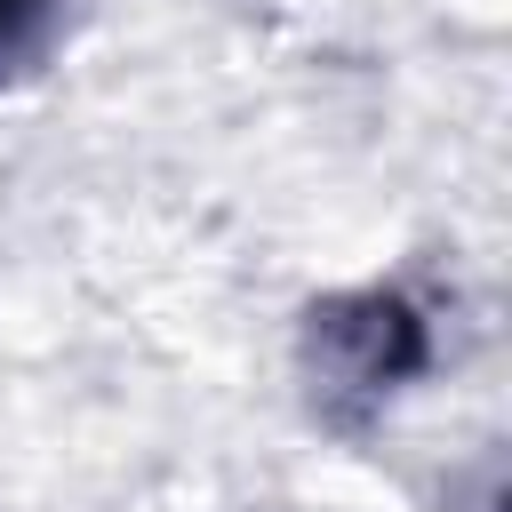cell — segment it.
Wrapping results in <instances>:
<instances>
[{
    "label": "cell",
    "mask_w": 512,
    "mask_h": 512,
    "mask_svg": "<svg viewBox=\"0 0 512 512\" xmlns=\"http://www.w3.org/2000/svg\"><path fill=\"white\" fill-rule=\"evenodd\" d=\"M320 336L352 344V384H400L416 360H424V328L400 296H360V304H336L320 320Z\"/></svg>",
    "instance_id": "1"
}]
</instances>
